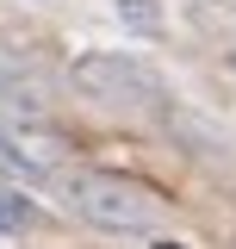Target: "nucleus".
Wrapping results in <instances>:
<instances>
[{"label": "nucleus", "mask_w": 236, "mask_h": 249, "mask_svg": "<svg viewBox=\"0 0 236 249\" xmlns=\"http://www.w3.org/2000/svg\"><path fill=\"white\" fill-rule=\"evenodd\" d=\"M68 206L87 218V224L112 231V237H137V231L155 224V206H149L131 181H112V175H81V181H68Z\"/></svg>", "instance_id": "obj_1"}, {"label": "nucleus", "mask_w": 236, "mask_h": 249, "mask_svg": "<svg viewBox=\"0 0 236 249\" xmlns=\"http://www.w3.org/2000/svg\"><path fill=\"white\" fill-rule=\"evenodd\" d=\"M75 81L87 93H100V100H137V106H149V100H162V75L149 69V62L137 56H81L75 62Z\"/></svg>", "instance_id": "obj_2"}, {"label": "nucleus", "mask_w": 236, "mask_h": 249, "mask_svg": "<svg viewBox=\"0 0 236 249\" xmlns=\"http://www.w3.org/2000/svg\"><path fill=\"white\" fill-rule=\"evenodd\" d=\"M31 224H37V206H31L19 187H0V231L6 237H25Z\"/></svg>", "instance_id": "obj_3"}, {"label": "nucleus", "mask_w": 236, "mask_h": 249, "mask_svg": "<svg viewBox=\"0 0 236 249\" xmlns=\"http://www.w3.org/2000/svg\"><path fill=\"white\" fill-rule=\"evenodd\" d=\"M118 19L131 31H143V37H155V31H162V6H155V0H118Z\"/></svg>", "instance_id": "obj_4"}, {"label": "nucleus", "mask_w": 236, "mask_h": 249, "mask_svg": "<svg viewBox=\"0 0 236 249\" xmlns=\"http://www.w3.org/2000/svg\"><path fill=\"white\" fill-rule=\"evenodd\" d=\"M0 81H19V56H13L6 44H0Z\"/></svg>", "instance_id": "obj_5"}, {"label": "nucleus", "mask_w": 236, "mask_h": 249, "mask_svg": "<svg viewBox=\"0 0 236 249\" xmlns=\"http://www.w3.org/2000/svg\"><path fill=\"white\" fill-rule=\"evenodd\" d=\"M230 69H236V37H230Z\"/></svg>", "instance_id": "obj_6"}, {"label": "nucleus", "mask_w": 236, "mask_h": 249, "mask_svg": "<svg viewBox=\"0 0 236 249\" xmlns=\"http://www.w3.org/2000/svg\"><path fill=\"white\" fill-rule=\"evenodd\" d=\"M155 249H180V243H155Z\"/></svg>", "instance_id": "obj_7"}]
</instances>
